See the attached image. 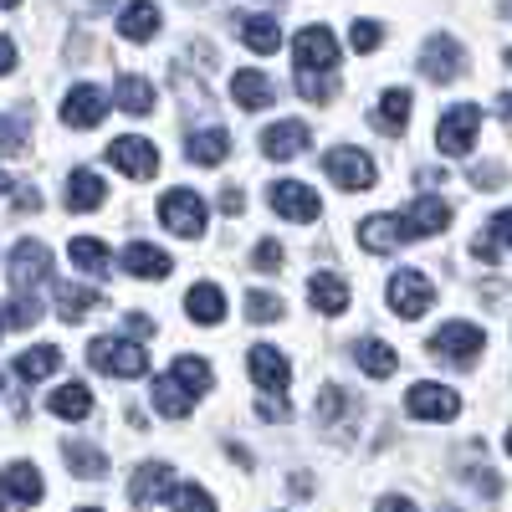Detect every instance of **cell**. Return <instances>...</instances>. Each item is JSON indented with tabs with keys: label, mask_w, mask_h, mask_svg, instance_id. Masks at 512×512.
I'll list each match as a JSON object with an SVG mask.
<instances>
[{
	"label": "cell",
	"mask_w": 512,
	"mask_h": 512,
	"mask_svg": "<svg viewBox=\"0 0 512 512\" xmlns=\"http://www.w3.org/2000/svg\"><path fill=\"white\" fill-rule=\"evenodd\" d=\"M11 205H16V216H21V210H36V205H41V195H36V190H16Z\"/></svg>",
	"instance_id": "816d5d0a"
},
{
	"label": "cell",
	"mask_w": 512,
	"mask_h": 512,
	"mask_svg": "<svg viewBox=\"0 0 512 512\" xmlns=\"http://www.w3.org/2000/svg\"><path fill=\"white\" fill-rule=\"evenodd\" d=\"M77 512H103V507H77Z\"/></svg>",
	"instance_id": "6f0895ef"
},
{
	"label": "cell",
	"mask_w": 512,
	"mask_h": 512,
	"mask_svg": "<svg viewBox=\"0 0 512 512\" xmlns=\"http://www.w3.org/2000/svg\"><path fill=\"white\" fill-rule=\"evenodd\" d=\"M11 67H16V41H11V36H0V77H6Z\"/></svg>",
	"instance_id": "c3c4849f"
},
{
	"label": "cell",
	"mask_w": 512,
	"mask_h": 512,
	"mask_svg": "<svg viewBox=\"0 0 512 512\" xmlns=\"http://www.w3.org/2000/svg\"><path fill=\"white\" fill-rule=\"evenodd\" d=\"M231 98H236L246 113H262V108H272L277 88H272V77H267V72L241 67V72H231Z\"/></svg>",
	"instance_id": "ffe728a7"
},
{
	"label": "cell",
	"mask_w": 512,
	"mask_h": 512,
	"mask_svg": "<svg viewBox=\"0 0 512 512\" xmlns=\"http://www.w3.org/2000/svg\"><path fill=\"white\" fill-rule=\"evenodd\" d=\"M185 313H190L200 328H216V323L226 318V292H221L216 282H195V287L185 292Z\"/></svg>",
	"instance_id": "44dd1931"
},
{
	"label": "cell",
	"mask_w": 512,
	"mask_h": 512,
	"mask_svg": "<svg viewBox=\"0 0 512 512\" xmlns=\"http://www.w3.org/2000/svg\"><path fill=\"white\" fill-rule=\"evenodd\" d=\"M6 190H11V180H6V175H0V195H6Z\"/></svg>",
	"instance_id": "9f6ffc18"
},
{
	"label": "cell",
	"mask_w": 512,
	"mask_h": 512,
	"mask_svg": "<svg viewBox=\"0 0 512 512\" xmlns=\"http://www.w3.org/2000/svg\"><path fill=\"white\" fill-rule=\"evenodd\" d=\"M431 303H436V287H431V277H425V272H395L390 277V308L400 318H425V313H431Z\"/></svg>",
	"instance_id": "30bf717a"
},
{
	"label": "cell",
	"mask_w": 512,
	"mask_h": 512,
	"mask_svg": "<svg viewBox=\"0 0 512 512\" xmlns=\"http://www.w3.org/2000/svg\"><path fill=\"white\" fill-rule=\"evenodd\" d=\"M323 169H328V180H333L338 190H369V185L379 180L374 159H369L364 149H354V144H338V149H328Z\"/></svg>",
	"instance_id": "52a82bcc"
},
{
	"label": "cell",
	"mask_w": 512,
	"mask_h": 512,
	"mask_svg": "<svg viewBox=\"0 0 512 512\" xmlns=\"http://www.w3.org/2000/svg\"><path fill=\"white\" fill-rule=\"evenodd\" d=\"M256 415H262V420H287L292 410H287L282 395H262V400H256Z\"/></svg>",
	"instance_id": "bcb514c9"
},
{
	"label": "cell",
	"mask_w": 512,
	"mask_h": 512,
	"mask_svg": "<svg viewBox=\"0 0 512 512\" xmlns=\"http://www.w3.org/2000/svg\"><path fill=\"white\" fill-rule=\"evenodd\" d=\"M451 200H441V195H415L405 210H400V231H405V241H425V236H441L446 226H451Z\"/></svg>",
	"instance_id": "8992f818"
},
{
	"label": "cell",
	"mask_w": 512,
	"mask_h": 512,
	"mask_svg": "<svg viewBox=\"0 0 512 512\" xmlns=\"http://www.w3.org/2000/svg\"><path fill=\"white\" fill-rule=\"evenodd\" d=\"M103 308V292H93V287H57V313H62V323H82L88 313H98Z\"/></svg>",
	"instance_id": "836d02e7"
},
{
	"label": "cell",
	"mask_w": 512,
	"mask_h": 512,
	"mask_svg": "<svg viewBox=\"0 0 512 512\" xmlns=\"http://www.w3.org/2000/svg\"><path fill=\"white\" fill-rule=\"evenodd\" d=\"M507 62H512V52H507Z\"/></svg>",
	"instance_id": "94428289"
},
{
	"label": "cell",
	"mask_w": 512,
	"mask_h": 512,
	"mask_svg": "<svg viewBox=\"0 0 512 512\" xmlns=\"http://www.w3.org/2000/svg\"><path fill=\"white\" fill-rule=\"evenodd\" d=\"M36 318H41V308L31 303L26 292H21V297H11V303H6V323H11V328H31Z\"/></svg>",
	"instance_id": "7bdbcfd3"
},
{
	"label": "cell",
	"mask_w": 512,
	"mask_h": 512,
	"mask_svg": "<svg viewBox=\"0 0 512 512\" xmlns=\"http://www.w3.org/2000/svg\"><path fill=\"white\" fill-rule=\"evenodd\" d=\"M231 154V134L226 128H200V134L185 139V159L190 164H221Z\"/></svg>",
	"instance_id": "f1b7e54d"
},
{
	"label": "cell",
	"mask_w": 512,
	"mask_h": 512,
	"mask_svg": "<svg viewBox=\"0 0 512 512\" xmlns=\"http://www.w3.org/2000/svg\"><path fill=\"white\" fill-rule=\"evenodd\" d=\"M159 226L169 236H185V241H200L205 236V200L195 190H164L159 195Z\"/></svg>",
	"instance_id": "5b68a950"
},
{
	"label": "cell",
	"mask_w": 512,
	"mask_h": 512,
	"mask_svg": "<svg viewBox=\"0 0 512 512\" xmlns=\"http://www.w3.org/2000/svg\"><path fill=\"white\" fill-rule=\"evenodd\" d=\"M41 502V472L31 461H11L6 472H0V507H36Z\"/></svg>",
	"instance_id": "9a60e30c"
},
{
	"label": "cell",
	"mask_w": 512,
	"mask_h": 512,
	"mask_svg": "<svg viewBox=\"0 0 512 512\" xmlns=\"http://www.w3.org/2000/svg\"><path fill=\"white\" fill-rule=\"evenodd\" d=\"M497 113H502V123L512 128V93H502V98H497Z\"/></svg>",
	"instance_id": "db71d44e"
},
{
	"label": "cell",
	"mask_w": 512,
	"mask_h": 512,
	"mask_svg": "<svg viewBox=\"0 0 512 512\" xmlns=\"http://www.w3.org/2000/svg\"><path fill=\"white\" fill-rule=\"evenodd\" d=\"M400 241H405L400 216H364V221H359V246H364V251H374V256L395 251Z\"/></svg>",
	"instance_id": "cb8c5ba5"
},
{
	"label": "cell",
	"mask_w": 512,
	"mask_h": 512,
	"mask_svg": "<svg viewBox=\"0 0 512 512\" xmlns=\"http://www.w3.org/2000/svg\"><path fill=\"white\" fill-rule=\"evenodd\" d=\"M354 395L349 390H338V384H328V390L318 395V420L328 425V431H338V425H344V420H354Z\"/></svg>",
	"instance_id": "74e56055"
},
{
	"label": "cell",
	"mask_w": 512,
	"mask_h": 512,
	"mask_svg": "<svg viewBox=\"0 0 512 512\" xmlns=\"http://www.w3.org/2000/svg\"><path fill=\"white\" fill-rule=\"evenodd\" d=\"M267 205L277 210L282 221H297V226H308V221H318V216H323V200H318V190L297 185V180H277V185L267 190Z\"/></svg>",
	"instance_id": "9c48e42d"
},
{
	"label": "cell",
	"mask_w": 512,
	"mask_h": 512,
	"mask_svg": "<svg viewBox=\"0 0 512 512\" xmlns=\"http://www.w3.org/2000/svg\"><path fill=\"white\" fill-rule=\"evenodd\" d=\"M123 113H134V118H144L149 108H154V88H149V77H139V72H123L118 77V98H113Z\"/></svg>",
	"instance_id": "e575fe53"
},
{
	"label": "cell",
	"mask_w": 512,
	"mask_h": 512,
	"mask_svg": "<svg viewBox=\"0 0 512 512\" xmlns=\"http://www.w3.org/2000/svg\"><path fill=\"white\" fill-rule=\"evenodd\" d=\"M221 210H226V216H241V190H236V185L221 190Z\"/></svg>",
	"instance_id": "f907efd6"
},
{
	"label": "cell",
	"mask_w": 512,
	"mask_h": 512,
	"mask_svg": "<svg viewBox=\"0 0 512 512\" xmlns=\"http://www.w3.org/2000/svg\"><path fill=\"white\" fill-rule=\"evenodd\" d=\"M246 318L251 323H277L282 318V297L277 292H246Z\"/></svg>",
	"instance_id": "ab89813d"
},
{
	"label": "cell",
	"mask_w": 512,
	"mask_h": 512,
	"mask_svg": "<svg viewBox=\"0 0 512 512\" xmlns=\"http://www.w3.org/2000/svg\"><path fill=\"white\" fill-rule=\"evenodd\" d=\"M477 134H482V108L477 103H456L436 123V149L446 159H466V154L477 149Z\"/></svg>",
	"instance_id": "3957f363"
},
{
	"label": "cell",
	"mask_w": 512,
	"mask_h": 512,
	"mask_svg": "<svg viewBox=\"0 0 512 512\" xmlns=\"http://www.w3.org/2000/svg\"><path fill=\"white\" fill-rule=\"evenodd\" d=\"M21 6V0H0V11H16Z\"/></svg>",
	"instance_id": "11a10c76"
},
{
	"label": "cell",
	"mask_w": 512,
	"mask_h": 512,
	"mask_svg": "<svg viewBox=\"0 0 512 512\" xmlns=\"http://www.w3.org/2000/svg\"><path fill=\"white\" fill-rule=\"evenodd\" d=\"M502 180H507V175H502V164H482L477 175H472V185H477V190H497Z\"/></svg>",
	"instance_id": "7dc6e473"
},
{
	"label": "cell",
	"mask_w": 512,
	"mask_h": 512,
	"mask_svg": "<svg viewBox=\"0 0 512 512\" xmlns=\"http://www.w3.org/2000/svg\"><path fill=\"white\" fill-rule=\"evenodd\" d=\"M308 303L318 308V313H344L349 308V282L344 277H333V272H318V277H308Z\"/></svg>",
	"instance_id": "d4e9b609"
},
{
	"label": "cell",
	"mask_w": 512,
	"mask_h": 512,
	"mask_svg": "<svg viewBox=\"0 0 512 512\" xmlns=\"http://www.w3.org/2000/svg\"><path fill=\"white\" fill-rule=\"evenodd\" d=\"M118 267L128 277H144V282H164L169 272H175V256H169L164 246H149V241H128L123 256H118Z\"/></svg>",
	"instance_id": "5bb4252c"
},
{
	"label": "cell",
	"mask_w": 512,
	"mask_h": 512,
	"mask_svg": "<svg viewBox=\"0 0 512 512\" xmlns=\"http://www.w3.org/2000/svg\"><path fill=\"white\" fill-rule=\"evenodd\" d=\"M405 410L415 420H456L461 415V395L446 390V384H410V395H405Z\"/></svg>",
	"instance_id": "7c38bea8"
},
{
	"label": "cell",
	"mask_w": 512,
	"mask_h": 512,
	"mask_svg": "<svg viewBox=\"0 0 512 512\" xmlns=\"http://www.w3.org/2000/svg\"><path fill=\"white\" fill-rule=\"evenodd\" d=\"M108 164L118 169V175H128V180H154L159 175V149L149 139H139V134H123V139L108 144Z\"/></svg>",
	"instance_id": "ba28073f"
},
{
	"label": "cell",
	"mask_w": 512,
	"mask_h": 512,
	"mask_svg": "<svg viewBox=\"0 0 512 512\" xmlns=\"http://www.w3.org/2000/svg\"><path fill=\"white\" fill-rule=\"evenodd\" d=\"M379 512H415V502H410V497H384Z\"/></svg>",
	"instance_id": "f5cc1de1"
},
{
	"label": "cell",
	"mask_w": 512,
	"mask_h": 512,
	"mask_svg": "<svg viewBox=\"0 0 512 512\" xmlns=\"http://www.w3.org/2000/svg\"><path fill=\"white\" fill-rule=\"evenodd\" d=\"M241 41H246V52L256 57H272L282 47V26L272 16H241Z\"/></svg>",
	"instance_id": "4dcf8cb0"
},
{
	"label": "cell",
	"mask_w": 512,
	"mask_h": 512,
	"mask_svg": "<svg viewBox=\"0 0 512 512\" xmlns=\"http://www.w3.org/2000/svg\"><path fill=\"white\" fill-rule=\"evenodd\" d=\"M175 487L180 482H175V472H169V461H144L134 472V482H128V497H134V507H149V502L169 497Z\"/></svg>",
	"instance_id": "ac0fdd59"
},
{
	"label": "cell",
	"mask_w": 512,
	"mask_h": 512,
	"mask_svg": "<svg viewBox=\"0 0 512 512\" xmlns=\"http://www.w3.org/2000/svg\"><path fill=\"white\" fill-rule=\"evenodd\" d=\"M251 267H256V272H282V246H277V241H256Z\"/></svg>",
	"instance_id": "f6af8a7d"
},
{
	"label": "cell",
	"mask_w": 512,
	"mask_h": 512,
	"mask_svg": "<svg viewBox=\"0 0 512 512\" xmlns=\"http://www.w3.org/2000/svg\"><path fill=\"white\" fill-rule=\"evenodd\" d=\"M512 251V210H497V216L487 221V231L472 241V256L477 262H497V251Z\"/></svg>",
	"instance_id": "d6a6232c"
},
{
	"label": "cell",
	"mask_w": 512,
	"mask_h": 512,
	"mask_svg": "<svg viewBox=\"0 0 512 512\" xmlns=\"http://www.w3.org/2000/svg\"><path fill=\"white\" fill-rule=\"evenodd\" d=\"M67 256H72V267H77L82 277H108V267H113V251H108L98 236H77V241L67 246Z\"/></svg>",
	"instance_id": "4316f807"
},
{
	"label": "cell",
	"mask_w": 512,
	"mask_h": 512,
	"mask_svg": "<svg viewBox=\"0 0 512 512\" xmlns=\"http://www.w3.org/2000/svg\"><path fill=\"white\" fill-rule=\"evenodd\" d=\"M88 364L113 374V379H139V374H149V349L139 344V338H93Z\"/></svg>",
	"instance_id": "7a4b0ae2"
},
{
	"label": "cell",
	"mask_w": 512,
	"mask_h": 512,
	"mask_svg": "<svg viewBox=\"0 0 512 512\" xmlns=\"http://www.w3.org/2000/svg\"><path fill=\"white\" fill-rule=\"evenodd\" d=\"M507 456H512V431H507Z\"/></svg>",
	"instance_id": "680465c9"
},
{
	"label": "cell",
	"mask_w": 512,
	"mask_h": 512,
	"mask_svg": "<svg viewBox=\"0 0 512 512\" xmlns=\"http://www.w3.org/2000/svg\"><path fill=\"white\" fill-rule=\"evenodd\" d=\"M354 359H359V369H364L369 379H390V374L400 369V354H395L390 344H379V338H359Z\"/></svg>",
	"instance_id": "f546056e"
},
{
	"label": "cell",
	"mask_w": 512,
	"mask_h": 512,
	"mask_svg": "<svg viewBox=\"0 0 512 512\" xmlns=\"http://www.w3.org/2000/svg\"><path fill=\"white\" fill-rule=\"evenodd\" d=\"M461 67H466V52H461V41H456V36H431V41H425L420 72L431 77V82H456Z\"/></svg>",
	"instance_id": "2e32d148"
},
{
	"label": "cell",
	"mask_w": 512,
	"mask_h": 512,
	"mask_svg": "<svg viewBox=\"0 0 512 512\" xmlns=\"http://www.w3.org/2000/svg\"><path fill=\"white\" fill-rule=\"evenodd\" d=\"M128 333H134V338H149V333H154V318H144V313H128Z\"/></svg>",
	"instance_id": "681fc988"
},
{
	"label": "cell",
	"mask_w": 512,
	"mask_h": 512,
	"mask_svg": "<svg viewBox=\"0 0 512 512\" xmlns=\"http://www.w3.org/2000/svg\"><path fill=\"white\" fill-rule=\"evenodd\" d=\"M154 410H159L164 420H185V415L195 410V395L185 390L175 374H159V379H154Z\"/></svg>",
	"instance_id": "484cf974"
},
{
	"label": "cell",
	"mask_w": 512,
	"mask_h": 512,
	"mask_svg": "<svg viewBox=\"0 0 512 512\" xmlns=\"http://www.w3.org/2000/svg\"><path fill=\"white\" fill-rule=\"evenodd\" d=\"M436 512H456V507H436Z\"/></svg>",
	"instance_id": "91938a15"
},
{
	"label": "cell",
	"mask_w": 512,
	"mask_h": 512,
	"mask_svg": "<svg viewBox=\"0 0 512 512\" xmlns=\"http://www.w3.org/2000/svg\"><path fill=\"white\" fill-rule=\"evenodd\" d=\"M52 272H57V262H52V251L41 241H21L11 251V282H16V292H31L36 282H52Z\"/></svg>",
	"instance_id": "4fadbf2b"
},
{
	"label": "cell",
	"mask_w": 512,
	"mask_h": 512,
	"mask_svg": "<svg viewBox=\"0 0 512 512\" xmlns=\"http://www.w3.org/2000/svg\"><path fill=\"white\" fill-rule=\"evenodd\" d=\"M246 369H251V379L262 384L267 395H282V390H287V379H292L282 349H267V344H256V349L246 354Z\"/></svg>",
	"instance_id": "d6986e66"
},
{
	"label": "cell",
	"mask_w": 512,
	"mask_h": 512,
	"mask_svg": "<svg viewBox=\"0 0 512 512\" xmlns=\"http://www.w3.org/2000/svg\"><path fill=\"white\" fill-rule=\"evenodd\" d=\"M338 36L328 26H303L292 36V62H297V88L313 103H328L338 93Z\"/></svg>",
	"instance_id": "6da1fadb"
},
{
	"label": "cell",
	"mask_w": 512,
	"mask_h": 512,
	"mask_svg": "<svg viewBox=\"0 0 512 512\" xmlns=\"http://www.w3.org/2000/svg\"><path fill=\"white\" fill-rule=\"evenodd\" d=\"M57 369H62V349L57 344H36V349H26L16 359V379H47Z\"/></svg>",
	"instance_id": "8d00e7d4"
},
{
	"label": "cell",
	"mask_w": 512,
	"mask_h": 512,
	"mask_svg": "<svg viewBox=\"0 0 512 512\" xmlns=\"http://www.w3.org/2000/svg\"><path fill=\"white\" fill-rule=\"evenodd\" d=\"M103 200H108L103 175H93V169H72V180H67V210L72 216H88V210H98Z\"/></svg>",
	"instance_id": "603a6c76"
},
{
	"label": "cell",
	"mask_w": 512,
	"mask_h": 512,
	"mask_svg": "<svg viewBox=\"0 0 512 512\" xmlns=\"http://www.w3.org/2000/svg\"><path fill=\"white\" fill-rule=\"evenodd\" d=\"M379 36H384L379 21H354V26H349V47H354V52H374Z\"/></svg>",
	"instance_id": "b9f144b4"
},
{
	"label": "cell",
	"mask_w": 512,
	"mask_h": 512,
	"mask_svg": "<svg viewBox=\"0 0 512 512\" xmlns=\"http://www.w3.org/2000/svg\"><path fill=\"white\" fill-rule=\"evenodd\" d=\"M313 144V134H308V123H297V118H282V123H272L267 128V134H262V154L267 159H297V154H303Z\"/></svg>",
	"instance_id": "e0dca14e"
},
{
	"label": "cell",
	"mask_w": 512,
	"mask_h": 512,
	"mask_svg": "<svg viewBox=\"0 0 512 512\" xmlns=\"http://www.w3.org/2000/svg\"><path fill=\"white\" fill-rule=\"evenodd\" d=\"M118 36H123V41H149V36H159V6H154V0H128V6L118 11Z\"/></svg>",
	"instance_id": "7402d4cb"
},
{
	"label": "cell",
	"mask_w": 512,
	"mask_h": 512,
	"mask_svg": "<svg viewBox=\"0 0 512 512\" xmlns=\"http://www.w3.org/2000/svg\"><path fill=\"white\" fill-rule=\"evenodd\" d=\"M26 144V123L21 118H0V154H21Z\"/></svg>",
	"instance_id": "ee69618b"
},
{
	"label": "cell",
	"mask_w": 512,
	"mask_h": 512,
	"mask_svg": "<svg viewBox=\"0 0 512 512\" xmlns=\"http://www.w3.org/2000/svg\"><path fill=\"white\" fill-rule=\"evenodd\" d=\"M169 502H175V512H216V497H210L205 487H175Z\"/></svg>",
	"instance_id": "60d3db41"
},
{
	"label": "cell",
	"mask_w": 512,
	"mask_h": 512,
	"mask_svg": "<svg viewBox=\"0 0 512 512\" xmlns=\"http://www.w3.org/2000/svg\"><path fill=\"white\" fill-rule=\"evenodd\" d=\"M47 410L57 420H88L93 415V390H88V384H62V390H52Z\"/></svg>",
	"instance_id": "1f68e13d"
},
{
	"label": "cell",
	"mask_w": 512,
	"mask_h": 512,
	"mask_svg": "<svg viewBox=\"0 0 512 512\" xmlns=\"http://www.w3.org/2000/svg\"><path fill=\"white\" fill-rule=\"evenodd\" d=\"M169 374H175V379L185 384L190 395H205L210 384H216V374H210V364H205L200 354H180L175 364H169Z\"/></svg>",
	"instance_id": "f35d334b"
},
{
	"label": "cell",
	"mask_w": 512,
	"mask_h": 512,
	"mask_svg": "<svg viewBox=\"0 0 512 512\" xmlns=\"http://www.w3.org/2000/svg\"><path fill=\"white\" fill-rule=\"evenodd\" d=\"M62 461L72 466V477H82V482H98V477H108V456H103V446L67 441V446H62Z\"/></svg>",
	"instance_id": "83f0119b"
},
{
	"label": "cell",
	"mask_w": 512,
	"mask_h": 512,
	"mask_svg": "<svg viewBox=\"0 0 512 512\" xmlns=\"http://www.w3.org/2000/svg\"><path fill=\"white\" fill-rule=\"evenodd\" d=\"M425 349H431L436 359H446V364H456V369H472L477 359H482V349H487V333L477 328V323H441L436 328V338H431V344H425Z\"/></svg>",
	"instance_id": "277c9868"
},
{
	"label": "cell",
	"mask_w": 512,
	"mask_h": 512,
	"mask_svg": "<svg viewBox=\"0 0 512 512\" xmlns=\"http://www.w3.org/2000/svg\"><path fill=\"white\" fill-rule=\"evenodd\" d=\"M374 123L384 128V134H405V123H410V88H390V93H384Z\"/></svg>",
	"instance_id": "d590c367"
},
{
	"label": "cell",
	"mask_w": 512,
	"mask_h": 512,
	"mask_svg": "<svg viewBox=\"0 0 512 512\" xmlns=\"http://www.w3.org/2000/svg\"><path fill=\"white\" fill-rule=\"evenodd\" d=\"M103 113H108V93L103 88H93V82H77V88L62 98V108H57V118L67 123V128H98L103 123Z\"/></svg>",
	"instance_id": "8fae6325"
}]
</instances>
